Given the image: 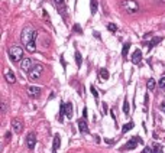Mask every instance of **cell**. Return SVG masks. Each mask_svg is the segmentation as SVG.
<instances>
[{"instance_id":"obj_1","label":"cell","mask_w":165,"mask_h":153,"mask_svg":"<svg viewBox=\"0 0 165 153\" xmlns=\"http://www.w3.org/2000/svg\"><path fill=\"white\" fill-rule=\"evenodd\" d=\"M36 36H38V33L33 31V28L32 26H25L23 28V31H22V35H21V39H22V42L23 45H28L31 41H35L36 39Z\"/></svg>"},{"instance_id":"obj_2","label":"cell","mask_w":165,"mask_h":153,"mask_svg":"<svg viewBox=\"0 0 165 153\" xmlns=\"http://www.w3.org/2000/svg\"><path fill=\"white\" fill-rule=\"evenodd\" d=\"M120 7L125 12H128L129 15H133V13H136V12L139 10V4L135 0H122Z\"/></svg>"},{"instance_id":"obj_3","label":"cell","mask_w":165,"mask_h":153,"mask_svg":"<svg viewBox=\"0 0 165 153\" xmlns=\"http://www.w3.org/2000/svg\"><path fill=\"white\" fill-rule=\"evenodd\" d=\"M22 55H23V51L21 46H12V48H9V58L13 62L19 61L22 58Z\"/></svg>"},{"instance_id":"obj_4","label":"cell","mask_w":165,"mask_h":153,"mask_svg":"<svg viewBox=\"0 0 165 153\" xmlns=\"http://www.w3.org/2000/svg\"><path fill=\"white\" fill-rule=\"evenodd\" d=\"M42 72H44V66L41 64H35L32 66V69H31V72H29V78L31 79H38Z\"/></svg>"},{"instance_id":"obj_5","label":"cell","mask_w":165,"mask_h":153,"mask_svg":"<svg viewBox=\"0 0 165 153\" xmlns=\"http://www.w3.org/2000/svg\"><path fill=\"white\" fill-rule=\"evenodd\" d=\"M138 143H139V137H138V136H135V137H132V139L126 143L125 146H122L120 150H133V149H136Z\"/></svg>"},{"instance_id":"obj_6","label":"cell","mask_w":165,"mask_h":153,"mask_svg":"<svg viewBox=\"0 0 165 153\" xmlns=\"http://www.w3.org/2000/svg\"><path fill=\"white\" fill-rule=\"evenodd\" d=\"M12 129L15 133H21L23 129V123L21 119H18V117H15V119H12Z\"/></svg>"},{"instance_id":"obj_7","label":"cell","mask_w":165,"mask_h":153,"mask_svg":"<svg viewBox=\"0 0 165 153\" xmlns=\"http://www.w3.org/2000/svg\"><path fill=\"white\" fill-rule=\"evenodd\" d=\"M21 69H22L23 72H31V69H32V61L29 58H23L22 61H21Z\"/></svg>"},{"instance_id":"obj_8","label":"cell","mask_w":165,"mask_h":153,"mask_svg":"<svg viewBox=\"0 0 165 153\" xmlns=\"http://www.w3.org/2000/svg\"><path fill=\"white\" fill-rule=\"evenodd\" d=\"M26 146H28V149H35V146H36V136L33 134V133H29L28 134V137H26Z\"/></svg>"},{"instance_id":"obj_9","label":"cell","mask_w":165,"mask_h":153,"mask_svg":"<svg viewBox=\"0 0 165 153\" xmlns=\"http://www.w3.org/2000/svg\"><path fill=\"white\" fill-rule=\"evenodd\" d=\"M39 94H41V87H35V85L28 87V95L29 97L36 98V97H39Z\"/></svg>"},{"instance_id":"obj_10","label":"cell","mask_w":165,"mask_h":153,"mask_svg":"<svg viewBox=\"0 0 165 153\" xmlns=\"http://www.w3.org/2000/svg\"><path fill=\"white\" fill-rule=\"evenodd\" d=\"M55 6H56V9L59 10V13L62 15V16H65V1L64 0H54Z\"/></svg>"},{"instance_id":"obj_11","label":"cell","mask_w":165,"mask_h":153,"mask_svg":"<svg viewBox=\"0 0 165 153\" xmlns=\"http://www.w3.org/2000/svg\"><path fill=\"white\" fill-rule=\"evenodd\" d=\"M77 126H78V130L81 131V133H88V126H87V123H86V119H80L77 121Z\"/></svg>"},{"instance_id":"obj_12","label":"cell","mask_w":165,"mask_h":153,"mask_svg":"<svg viewBox=\"0 0 165 153\" xmlns=\"http://www.w3.org/2000/svg\"><path fill=\"white\" fill-rule=\"evenodd\" d=\"M4 78H6V81L10 82V84H15V82H16V76H15V74L12 72L10 69H6V71H4Z\"/></svg>"},{"instance_id":"obj_13","label":"cell","mask_w":165,"mask_h":153,"mask_svg":"<svg viewBox=\"0 0 165 153\" xmlns=\"http://www.w3.org/2000/svg\"><path fill=\"white\" fill-rule=\"evenodd\" d=\"M141 59H142V52L139 51V49H136L132 55V62L133 64H139L141 62Z\"/></svg>"},{"instance_id":"obj_14","label":"cell","mask_w":165,"mask_h":153,"mask_svg":"<svg viewBox=\"0 0 165 153\" xmlns=\"http://www.w3.org/2000/svg\"><path fill=\"white\" fill-rule=\"evenodd\" d=\"M65 116L68 119L73 117V103H71V101L65 103Z\"/></svg>"},{"instance_id":"obj_15","label":"cell","mask_w":165,"mask_h":153,"mask_svg":"<svg viewBox=\"0 0 165 153\" xmlns=\"http://www.w3.org/2000/svg\"><path fill=\"white\" fill-rule=\"evenodd\" d=\"M61 146V137H59V134H55L54 136V144H52V150L56 152V149Z\"/></svg>"},{"instance_id":"obj_16","label":"cell","mask_w":165,"mask_h":153,"mask_svg":"<svg viewBox=\"0 0 165 153\" xmlns=\"http://www.w3.org/2000/svg\"><path fill=\"white\" fill-rule=\"evenodd\" d=\"M109 76H110V74L106 68H101V69H100V81H106V79H109Z\"/></svg>"},{"instance_id":"obj_17","label":"cell","mask_w":165,"mask_h":153,"mask_svg":"<svg viewBox=\"0 0 165 153\" xmlns=\"http://www.w3.org/2000/svg\"><path fill=\"white\" fill-rule=\"evenodd\" d=\"M155 87H156V82H155V79H154V78L148 79V82H146V88H148L149 91H154Z\"/></svg>"},{"instance_id":"obj_18","label":"cell","mask_w":165,"mask_h":153,"mask_svg":"<svg viewBox=\"0 0 165 153\" xmlns=\"http://www.w3.org/2000/svg\"><path fill=\"white\" fill-rule=\"evenodd\" d=\"M26 51H28V52H35V51H36V44H35V41H31L29 44L26 45Z\"/></svg>"},{"instance_id":"obj_19","label":"cell","mask_w":165,"mask_h":153,"mask_svg":"<svg viewBox=\"0 0 165 153\" xmlns=\"http://www.w3.org/2000/svg\"><path fill=\"white\" fill-rule=\"evenodd\" d=\"M129 111H131V106H129V101H128V97H126L125 101H123V113L129 114Z\"/></svg>"},{"instance_id":"obj_20","label":"cell","mask_w":165,"mask_h":153,"mask_svg":"<svg viewBox=\"0 0 165 153\" xmlns=\"http://www.w3.org/2000/svg\"><path fill=\"white\" fill-rule=\"evenodd\" d=\"M64 116H65V104H61V109H59V114H58V120L62 121Z\"/></svg>"},{"instance_id":"obj_21","label":"cell","mask_w":165,"mask_h":153,"mask_svg":"<svg viewBox=\"0 0 165 153\" xmlns=\"http://www.w3.org/2000/svg\"><path fill=\"white\" fill-rule=\"evenodd\" d=\"M133 126H135V124H133L132 121H129V123H126V124L123 126V129H122V133H126V131L132 130V129H133Z\"/></svg>"},{"instance_id":"obj_22","label":"cell","mask_w":165,"mask_h":153,"mask_svg":"<svg viewBox=\"0 0 165 153\" xmlns=\"http://www.w3.org/2000/svg\"><path fill=\"white\" fill-rule=\"evenodd\" d=\"M129 49H131V44H129V42L123 44V49H122V55H123V56H126V55H128V52H129Z\"/></svg>"},{"instance_id":"obj_23","label":"cell","mask_w":165,"mask_h":153,"mask_svg":"<svg viewBox=\"0 0 165 153\" xmlns=\"http://www.w3.org/2000/svg\"><path fill=\"white\" fill-rule=\"evenodd\" d=\"M161 41H162V38H158V36H155V38H152V41L149 42V45H148V46H149V48H152V46H155L156 44H159Z\"/></svg>"},{"instance_id":"obj_24","label":"cell","mask_w":165,"mask_h":153,"mask_svg":"<svg viewBox=\"0 0 165 153\" xmlns=\"http://www.w3.org/2000/svg\"><path fill=\"white\" fill-rule=\"evenodd\" d=\"M81 61H83V58H81V54L76 51V62H77V66H81Z\"/></svg>"},{"instance_id":"obj_25","label":"cell","mask_w":165,"mask_h":153,"mask_svg":"<svg viewBox=\"0 0 165 153\" xmlns=\"http://www.w3.org/2000/svg\"><path fill=\"white\" fill-rule=\"evenodd\" d=\"M97 12V0H91V13L94 15Z\"/></svg>"},{"instance_id":"obj_26","label":"cell","mask_w":165,"mask_h":153,"mask_svg":"<svg viewBox=\"0 0 165 153\" xmlns=\"http://www.w3.org/2000/svg\"><path fill=\"white\" fill-rule=\"evenodd\" d=\"M107 29H109L110 32H116V31H117V26H116L114 23H109V25H107Z\"/></svg>"},{"instance_id":"obj_27","label":"cell","mask_w":165,"mask_h":153,"mask_svg":"<svg viewBox=\"0 0 165 153\" xmlns=\"http://www.w3.org/2000/svg\"><path fill=\"white\" fill-rule=\"evenodd\" d=\"M142 153H155L154 152V146H146L142 150Z\"/></svg>"},{"instance_id":"obj_28","label":"cell","mask_w":165,"mask_h":153,"mask_svg":"<svg viewBox=\"0 0 165 153\" xmlns=\"http://www.w3.org/2000/svg\"><path fill=\"white\" fill-rule=\"evenodd\" d=\"M90 91H91V94L94 95V98H99V93H97V90L94 88V85H91V87H90Z\"/></svg>"},{"instance_id":"obj_29","label":"cell","mask_w":165,"mask_h":153,"mask_svg":"<svg viewBox=\"0 0 165 153\" xmlns=\"http://www.w3.org/2000/svg\"><path fill=\"white\" fill-rule=\"evenodd\" d=\"M154 152L155 153H162V146H161V144H154Z\"/></svg>"},{"instance_id":"obj_30","label":"cell","mask_w":165,"mask_h":153,"mask_svg":"<svg viewBox=\"0 0 165 153\" xmlns=\"http://www.w3.org/2000/svg\"><path fill=\"white\" fill-rule=\"evenodd\" d=\"M74 32H77V33H83V29H81V26L80 25H74Z\"/></svg>"},{"instance_id":"obj_31","label":"cell","mask_w":165,"mask_h":153,"mask_svg":"<svg viewBox=\"0 0 165 153\" xmlns=\"http://www.w3.org/2000/svg\"><path fill=\"white\" fill-rule=\"evenodd\" d=\"M159 87H161L165 91V76H162V78L159 79Z\"/></svg>"},{"instance_id":"obj_32","label":"cell","mask_w":165,"mask_h":153,"mask_svg":"<svg viewBox=\"0 0 165 153\" xmlns=\"http://www.w3.org/2000/svg\"><path fill=\"white\" fill-rule=\"evenodd\" d=\"M110 114H111V119L116 121V114H114V110H110Z\"/></svg>"},{"instance_id":"obj_33","label":"cell","mask_w":165,"mask_h":153,"mask_svg":"<svg viewBox=\"0 0 165 153\" xmlns=\"http://www.w3.org/2000/svg\"><path fill=\"white\" fill-rule=\"evenodd\" d=\"M83 119H87V109L83 110Z\"/></svg>"},{"instance_id":"obj_34","label":"cell","mask_w":165,"mask_h":153,"mask_svg":"<svg viewBox=\"0 0 165 153\" xmlns=\"http://www.w3.org/2000/svg\"><path fill=\"white\" fill-rule=\"evenodd\" d=\"M159 109H161V110H164V111H165V101H164V103H161V106H159Z\"/></svg>"},{"instance_id":"obj_35","label":"cell","mask_w":165,"mask_h":153,"mask_svg":"<svg viewBox=\"0 0 165 153\" xmlns=\"http://www.w3.org/2000/svg\"><path fill=\"white\" fill-rule=\"evenodd\" d=\"M1 111H3V113H4V111H6V104H4V103H3V104H1Z\"/></svg>"},{"instance_id":"obj_36","label":"cell","mask_w":165,"mask_h":153,"mask_svg":"<svg viewBox=\"0 0 165 153\" xmlns=\"http://www.w3.org/2000/svg\"><path fill=\"white\" fill-rule=\"evenodd\" d=\"M103 111H104V113L107 111V106H106V104H103Z\"/></svg>"},{"instance_id":"obj_37","label":"cell","mask_w":165,"mask_h":153,"mask_svg":"<svg viewBox=\"0 0 165 153\" xmlns=\"http://www.w3.org/2000/svg\"><path fill=\"white\" fill-rule=\"evenodd\" d=\"M158 3H165V0H158Z\"/></svg>"}]
</instances>
